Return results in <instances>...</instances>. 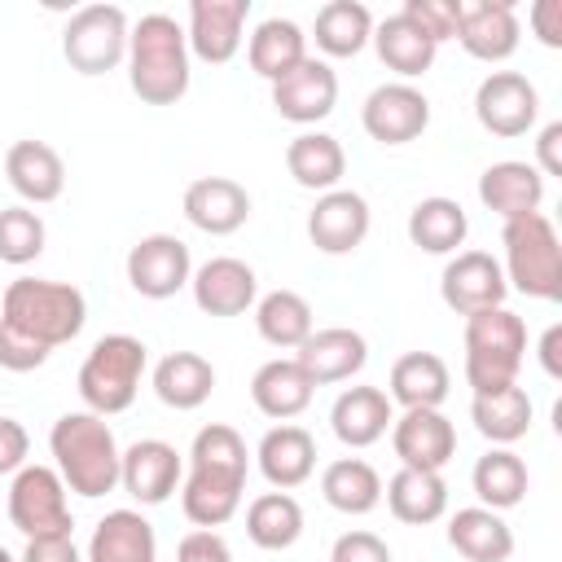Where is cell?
<instances>
[{
  "mask_svg": "<svg viewBox=\"0 0 562 562\" xmlns=\"http://www.w3.org/2000/svg\"><path fill=\"white\" fill-rule=\"evenodd\" d=\"M246 474H250L246 439L224 422L202 426L193 435V443H189V474L180 479L184 518L193 527H211V531L224 527L241 509Z\"/></svg>",
  "mask_w": 562,
  "mask_h": 562,
  "instance_id": "cell-1",
  "label": "cell"
},
{
  "mask_svg": "<svg viewBox=\"0 0 562 562\" xmlns=\"http://www.w3.org/2000/svg\"><path fill=\"white\" fill-rule=\"evenodd\" d=\"M48 452H53V470L61 474L66 492H75L83 501H97V496L119 487L123 448H119L105 417H97L88 408L61 413L48 430Z\"/></svg>",
  "mask_w": 562,
  "mask_h": 562,
  "instance_id": "cell-2",
  "label": "cell"
},
{
  "mask_svg": "<svg viewBox=\"0 0 562 562\" xmlns=\"http://www.w3.org/2000/svg\"><path fill=\"white\" fill-rule=\"evenodd\" d=\"M127 83L145 105H176L189 92V40L171 13H145L132 26Z\"/></svg>",
  "mask_w": 562,
  "mask_h": 562,
  "instance_id": "cell-3",
  "label": "cell"
},
{
  "mask_svg": "<svg viewBox=\"0 0 562 562\" xmlns=\"http://www.w3.org/2000/svg\"><path fill=\"white\" fill-rule=\"evenodd\" d=\"M88 321V299L70 281H44V277H18L0 294V325L26 334L40 347H61L79 338Z\"/></svg>",
  "mask_w": 562,
  "mask_h": 562,
  "instance_id": "cell-4",
  "label": "cell"
},
{
  "mask_svg": "<svg viewBox=\"0 0 562 562\" xmlns=\"http://www.w3.org/2000/svg\"><path fill=\"white\" fill-rule=\"evenodd\" d=\"M527 356V325L509 307L465 316V382L474 395H492L518 382Z\"/></svg>",
  "mask_w": 562,
  "mask_h": 562,
  "instance_id": "cell-5",
  "label": "cell"
},
{
  "mask_svg": "<svg viewBox=\"0 0 562 562\" xmlns=\"http://www.w3.org/2000/svg\"><path fill=\"white\" fill-rule=\"evenodd\" d=\"M145 364H149V351L140 338L132 334H105L92 342V351L83 356L79 364V400L88 413L97 417H114L123 408H132L136 391H140V378H145Z\"/></svg>",
  "mask_w": 562,
  "mask_h": 562,
  "instance_id": "cell-6",
  "label": "cell"
},
{
  "mask_svg": "<svg viewBox=\"0 0 562 562\" xmlns=\"http://www.w3.org/2000/svg\"><path fill=\"white\" fill-rule=\"evenodd\" d=\"M501 246H505V263H501L505 285L540 303L562 299V246L549 215L536 211V215L509 220L501 228Z\"/></svg>",
  "mask_w": 562,
  "mask_h": 562,
  "instance_id": "cell-7",
  "label": "cell"
},
{
  "mask_svg": "<svg viewBox=\"0 0 562 562\" xmlns=\"http://www.w3.org/2000/svg\"><path fill=\"white\" fill-rule=\"evenodd\" d=\"M127 35L132 22L119 4H83L70 13L61 31V57L79 75H110L114 66L127 61Z\"/></svg>",
  "mask_w": 562,
  "mask_h": 562,
  "instance_id": "cell-8",
  "label": "cell"
},
{
  "mask_svg": "<svg viewBox=\"0 0 562 562\" xmlns=\"http://www.w3.org/2000/svg\"><path fill=\"white\" fill-rule=\"evenodd\" d=\"M9 522L35 540V536H70L75 518H70V501H66V483L53 465H22L9 483Z\"/></svg>",
  "mask_w": 562,
  "mask_h": 562,
  "instance_id": "cell-9",
  "label": "cell"
},
{
  "mask_svg": "<svg viewBox=\"0 0 562 562\" xmlns=\"http://www.w3.org/2000/svg\"><path fill=\"white\" fill-rule=\"evenodd\" d=\"M536 114H540V92L518 70H492L474 88V119L492 136H505V140L509 136H527L536 127Z\"/></svg>",
  "mask_w": 562,
  "mask_h": 562,
  "instance_id": "cell-10",
  "label": "cell"
},
{
  "mask_svg": "<svg viewBox=\"0 0 562 562\" xmlns=\"http://www.w3.org/2000/svg\"><path fill=\"white\" fill-rule=\"evenodd\" d=\"M360 123L378 145H408L430 127V101L413 83H378L360 105Z\"/></svg>",
  "mask_w": 562,
  "mask_h": 562,
  "instance_id": "cell-11",
  "label": "cell"
},
{
  "mask_svg": "<svg viewBox=\"0 0 562 562\" xmlns=\"http://www.w3.org/2000/svg\"><path fill=\"white\" fill-rule=\"evenodd\" d=\"M189 277H193V255L171 233H149L127 250V281L140 299L162 303V299L180 294L189 285Z\"/></svg>",
  "mask_w": 562,
  "mask_h": 562,
  "instance_id": "cell-12",
  "label": "cell"
},
{
  "mask_svg": "<svg viewBox=\"0 0 562 562\" xmlns=\"http://www.w3.org/2000/svg\"><path fill=\"white\" fill-rule=\"evenodd\" d=\"M505 272L501 259H492L487 250H457L443 272H439V299L457 312V316H474L487 307H505Z\"/></svg>",
  "mask_w": 562,
  "mask_h": 562,
  "instance_id": "cell-13",
  "label": "cell"
},
{
  "mask_svg": "<svg viewBox=\"0 0 562 562\" xmlns=\"http://www.w3.org/2000/svg\"><path fill=\"white\" fill-rule=\"evenodd\" d=\"M338 105V75L325 57H303L285 79L272 83V110L285 119V123H299V127H312L321 119H329Z\"/></svg>",
  "mask_w": 562,
  "mask_h": 562,
  "instance_id": "cell-14",
  "label": "cell"
},
{
  "mask_svg": "<svg viewBox=\"0 0 562 562\" xmlns=\"http://www.w3.org/2000/svg\"><path fill=\"white\" fill-rule=\"evenodd\" d=\"M391 448L404 470H443L457 457V430L443 408H404L391 422Z\"/></svg>",
  "mask_w": 562,
  "mask_h": 562,
  "instance_id": "cell-15",
  "label": "cell"
},
{
  "mask_svg": "<svg viewBox=\"0 0 562 562\" xmlns=\"http://www.w3.org/2000/svg\"><path fill=\"white\" fill-rule=\"evenodd\" d=\"M250 18V0H193L189 4V57L206 66H224L241 48V31Z\"/></svg>",
  "mask_w": 562,
  "mask_h": 562,
  "instance_id": "cell-16",
  "label": "cell"
},
{
  "mask_svg": "<svg viewBox=\"0 0 562 562\" xmlns=\"http://www.w3.org/2000/svg\"><path fill=\"white\" fill-rule=\"evenodd\" d=\"M369 202L356 189H329L316 198V206L307 211V237L321 255H351L364 246L369 237Z\"/></svg>",
  "mask_w": 562,
  "mask_h": 562,
  "instance_id": "cell-17",
  "label": "cell"
},
{
  "mask_svg": "<svg viewBox=\"0 0 562 562\" xmlns=\"http://www.w3.org/2000/svg\"><path fill=\"white\" fill-rule=\"evenodd\" d=\"M184 479V457L167 439H136L123 448L119 461V487L140 505H162Z\"/></svg>",
  "mask_w": 562,
  "mask_h": 562,
  "instance_id": "cell-18",
  "label": "cell"
},
{
  "mask_svg": "<svg viewBox=\"0 0 562 562\" xmlns=\"http://www.w3.org/2000/svg\"><path fill=\"white\" fill-rule=\"evenodd\" d=\"M189 290H193L198 312H206V316H241L259 299V277H255V268L246 259L215 255V259L193 268Z\"/></svg>",
  "mask_w": 562,
  "mask_h": 562,
  "instance_id": "cell-19",
  "label": "cell"
},
{
  "mask_svg": "<svg viewBox=\"0 0 562 562\" xmlns=\"http://www.w3.org/2000/svg\"><path fill=\"white\" fill-rule=\"evenodd\" d=\"M518 40H522V26L509 0H461L457 44L474 61H505L514 57Z\"/></svg>",
  "mask_w": 562,
  "mask_h": 562,
  "instance_id": "cell-20",
  "label": "cell"
},
{
  "mask_svg": "<svg viewBox=\"0 0 562 562\" xmlns=\"http://www.w3.org/2000/svg\"><path fill=\"white\" fill-rule=\"evenodd\" d=\"M184 220L198 233L228 237L250 220V193L233 176H198L184 189Z\"/></svg>",
  "mask_w": 562,
  "mask_h": 562,
  "instance_id": "cell-21",
  "label": "cell"
},
{
  "mask_svg": "<svg viewBox=\"0 0 562 562\" xmlns=\"http://www.w3.org/2000/svg\"><path fill=\"white\" fill-rule=\"evenodd\" d=\"M299 369L307 373L312 386H329V382H347L351 373L364 369L369 360V342L360 329L347 325H329V329H312L307 342L294 351Z\"/></svg>",
  "mask_w": 562,
  "mask_h": 562,
  "instance_id": "cell-22",
  "label": "cell"
},
{
  "mask_svg": "<svg viewBox=\"0 0 562 562\" xmlns=\"http://www.w3.org/2000/svg\"><path fill=\"white\" fill-rule=\"evenodd\" d=\"M4 176L9 189L31 206L57 202L66 189V162L48 140H13L4 154Z\"/></svg>",
  "mask_w": 562,
  "mask_h": 562,
  "instance_id": "cell-23",
  "label": "cell"
},
{
  "mask_svg": "<svg viewBox=\"0 0 562 562\" xmlns=\"http://www.w3.org/2000/svg\"><path fill=\"white\" fill-rule=\"evenodd\" d=\"M479 202L492 215H501L505 224L509 220H522V215H536L540 202H544V176L531 162H518V158L492 162L479 176Z\"/></svg>",
  "mask_w": 562,
  "mask_h": 562,
  "instance_id": "cell-24",
  "label": "cell"
},
{
  "mask_svg": "<svg viewBox=\"0 0 562 562\" xmlns=\"http://www.w3.org/2000/svg\"><path fill=\"white\" fill-rule=\"evenodd\" d=\"M395 422V404L382 386H347L329 408V430L342 448H369L378 443Z\"/></svg>",
  "mask_w": 562,
  "mask_h": 562,
  "instance_id": "cell-25",
  "label": "cell"
},
{
  "mask_svg": "<svg viewBox=\"0 0 562 562\" xmlns=\"http://www.w3.org/2000/svg\"><path fill=\"white\" fill-rule=\"evenodd\" d=\"M255 461H259V474L268 479L272 492H290V487L312 479V470H316V439L303 426L281 422V426H272L259 439Z\"/></svg>",
  "mask_w": 562,
  "mask_h": 562,
  "instance_id": "cell-26",
  "label": "cell"
},
{
  "mask_svg": "<svg viewBox=\"0 0 562 562\" xmlns=\"http://www.w3.org/2000/svg\"><path fill=\"white\" fill-rule=\"evenodd\" d=\"M83 562H158L154 522L140 509H110L92 527Z\"/></svg>",
  "mask_w": 562,
  "mask_h": 562,
  "instance_id": "cell-27",
  "label": "cell"
},
{
  "mask_svg": "<svg viewBox=\"0 0 562 562\" xmlns=\"http://www.w3.org/2000/svg\"><path fill=\"white\" fill-rule=\"evenodd\" d=\"M386 386H391L386 400L400 408H439L448 400L452 373H448L443 356H435V351H404L391 364Z\"/></svg>",
  "mask_w": 562,
  "mask_h": 562,
  "instance_id": "cell-28",
  "label": "cell"
},
{
  "mask_svg": "<svg viewBox=\"0 0 562 562\" xmlns=\"http://www.w3.org/2000/svg\"><path fill=\"white\" fill-rule=\"evenodd\" d=\"M211 391H215V364L198 351H171L154 364V395L176 413L202 408Z\"/></svg>",
  "mask_w": 562,
  "mask_h": 562,
  "instance_id": "cell-29",
  "label": "cell"
},
{
  "mask_svg": "<svg viewBox=\"0 0 562 562\" xmlns=\"http://www.w3.org/2000/svg\"><path fill=\"white\" fill-rule=\"evenodd\" d=\"M382 496H386V509H391L400 522H408V527H430V522H439L443 509H448V483H443V474H435V470H404V465H400V470L386 479Z\"/></svg>",
  "mask_w": 562,
  "mask_h": 562,
  "instance_id": "cell-30",
  "label": "cell"
},
{
  "mask_svg": "<svg viewBox=\"0 0 562 562\" xmlns=\"http://www.w3.org/2000/svg\"><path fill=\"white\" fill-rule=\"evenodd\" d=\"M448 544L465 558V562H509L514 553V531L496 509L483 505H465L448 518Z\"/></svg>",
  "mask_w": 562,
  "mask_h": 562,
  "instance_id": "cell-31",
  "label": "cell"
},
{
  "mask_svg": "<svg viewBox=\"0 0 562 562\" xmlns=\"http://www.w3.org/2000/svg\"><path fill=\"white\" fill-rule=\"evenodd\" d=\"M285 171L294 176L299 189L329 193L347 176V154H342L338 136H329V132H299L285 145Z\"/></svg>",
  "mask_w": 562,
  "mask_h": 562,
  "instance_id": "cell-32",
  "label": "cell"
},
{
  "mask_svg": "<svg viewBox=\"0 0 562 562\" xmlns=\"http://www.w3.org/2000/svg\"><path fill=\"white\" fill-rule=\"evenodd\" d=\"M312 382H307V373L299 369V360H268V364H259L255 369V378H250V400H255V408L263 413V417H272V422H290V417H299L307 404H312Z\"/></svg>",
  "mask_w": 562,
  "mask_h": 562,
  "instance_id": "cell-33",
  "label": "cell"
},
{
  "mask_svg": "<svg viewBox=\"0 0 562 562\" xmlns=\"http://www.w3.org/2000/svg\"><path fill=\"white\" fill-rule=\"evenodd\" d=\"M303 57H307V35H303V26L290 22V18H263V22L255 26L250 44H246L250 70H255L259 79H268V83L285 79Z\"/></svg>",
  "mask_w": 562,
  "mask_h": 562,
  "instance_id": "cell-34",
  "label": "cell"
},
{
  "mask_svg": "<svg viewBox=\"0 0 562 562\" xmlns=\"http://www.w3.org/2000/svg\"><path fill=\"white\" fill-rule=\"evenodd\" d=\"M321 496L338 514H373L382 501V474L364 457H338L321 470Z\"/></svg>",
  "mask_w": 562,
  "mask_h": 562,
  "instance_id": "cell-35",
  "label": "cell"
},
{
  "mask_svg": "<svg viewBox=\"0 0 562 562\" xmlns=\"http://www.w3.org/2000/svg\"><path fill=\"white\" fill-rule=\"evenodd\" d=\"M470 233V215L461 211L457 198H422L408 211V241L426 255H457V246H465Z\"/></svg>",
  "mask_w": 562,
  "mask_h": 562,
  "instance_id": "cell-36",
  "label": "cell"
},
{
  "mask_svg": "<svg viewBox=\"0 0 562 562\" xmlns=\"http://www.w3.org/2000/svg\"><path fill=\"white\" fill-rule=\"evenodd\" d=\"M470 422L492 448H509L531 430V395L518 382L505 386V391H492V395H474L470 400Z\"/></svg>",
  "mask_w": 562,
  "mask_h": 562,
  "instance_id": "cell-37",
  "label": "cell"
},
{
  "mask_svg": "<svg viewBox=\"0 0 562 562\" xmlns=\"http://www.w3.org/2000/svg\"><path fill=\"white\" fill-rule=\"evenodd\" d=\"M373 48H378V61L400 75V83L426 75L435 66V53H439V44H430L404 13H391L386 22L373 26Z\"/></svg>",
  "mask_w": 562,
  "mask_h": 562,
  "instance_id": "cell-38",
  "label": "cell"
},
{
  "mask_svg": "<svg viewBox=\"0 0 562 562\" xmlns=\"http://www.w3.org/2000/svg\"><path fill=\"white\" fill-rule=\"evenodd\" d=\"M470 483H474V496H479V505L483 509H514V505H522V496H527V461L514 452V448H487L479 461H474V470H470Z\"/></svg>",
  "mask_w": 562,
  "mask_h": 562,
  "instance_id": "cell-39",
  "label": "cell"
},
{
  "mask_svg": "<svg viewBox=\"0 0 562 562\" xmlns=\"http://www.w3.org/2000/svg\"><path fill=\"white\" fill-rule=\"evenodd\" d=\"M255 329L277 351H299L312 334V303L294 290H268L255 299Z\"/></svg>",
  "mask_w": 562,
  "mask_h": 562,
  "instance_id": "cell-40",
  "label": "cell"
},
{
  "mask_svg": "<svg viewBox=\"0 0 562 562\" xmlns=\"http://www.w3.org/2000/svg\"><path fill=\"white\" fill-rule=\"evenodd\" d=\"M246 536L250 544L281 553L303 536V505L290 492H263L246 505Z\"/></svg>",
  "mask_w": 562,
  "mask_h": 562,
  "instance_id": "cell-41",
  "label": "cell"
},
{
  "mask_svg": "<svg viewBox=\"0 0 562 562\" xmlns=\"http://www.w3.org/2000/svg\"><path fill=\"white\" fill-rule=\"evenodd\" d=\"M312 40L325 57H356L373 40V13L360 0H329L316 13Z\"/></svg>",
  "mask_w": 562,
  "mask_h": 562,
  "instance_id": "cell-42",
  "label": "cell"
},
{
  "mask_svg": "<svg viewBox=\"0 0 562 562\" xmlns=\"http://www.w3.org/2000/svg\"><path fill=\"white\" fill-rule=\"evenodd\" d=\"M44 241H48V228L40 220V211L31 206H4L0 211V263H35L44 255Z\"/></svg>",
  "mask_w": 562,
  "mask_h": 562,
  "instance_id": "cell-43",
  "label": "cell"
},
{
  "mask_svg": "<svg viewBox=\"0 0 562 562\" xmlns=\"http://www.w3.org/2000/svg\"><path fill=\"white\" fill-rule=\"evenodd\" d=\"M400 13H404L430 44L457 40V26H461V0H404Z\"/></svg>",
  "mask_w": 562,
  "mask_h": 562,
  "instance_id": "cell-44",
  "label": "cell"
},
{
  "mask_svg": "<svg viewBox=\"0 0 562 562\" xmlns=\"http://www.w3.org/2000/svg\"><path fill=\"white\" fill-rule=\"evenodd\" d=\"M48 356H53L48 347H40V342H31L26 334L0 325V369H9V373H31V369H40Z\"/></svg>",
  "mask_w": 562,
  "mask_h": 562,
  "instance_id": "cell-45",
  "label": "cell"
},
{
  "mask_svg": "<svg viewBox=\"0 0 562 562\" xmlns=\"http://www.w3.org/2000/svg\"><path fill=\"white\" fill-rule=\"evenodd\" d=\"M329 562H391V544L373 531H342L329 549Z\"/></svg>",
  "mask_w": 562,
  "mask_h": 562,
  "instance_id": "cell-46",
  "label": "cell"
},
{
  "mask_svg": "<svg viewBox=\"0 0 562 562\" xmlns=\"http://www.w3.org/2000/svg\"><path fill=\"white\" fill-rule=\"evenodd\" d=\"M176 562H233V549L220 531L211 527H193L189 536H180L176 544Z\"/></svg>",
  "mask_w": 562,
  "mask_h": 562,
  "instance_id": "cell-47",
  "label": "cell"
},
{
  "mask_svg": "<svg viewBox=\"0 0 562 562\" xmlns=\"http://www.w3.org/2000/svg\"><path fill=\"white\" fill-rule=\"evenodd\" d=\"M31 457V435L18 417H0V474H18Z\"/></svg>",
  "mask_w": 562,
  "mask_h": 562,
  "instance_id": "cell-48",
  "label": "cell"
},
{
  "mask_svg": "<svg viewBox=\"0 0 562 562\" xmlns=\"http://www.w3.org/2000/svg\"><path fill=\"white\" fill-rule=\"evenodd\" d=\"M18 562H83V553L70 536H35V540H26Z\"/></svg>",
  "mask_w": 562,
  "mask_h": 562,
  "instance_id": "cell-49",
  "label": "cell"
},
{
  "mask_svg": "<svg viewBox=\"0 0 562 562\" xmlns=\"http://www.w3.org/2000/svg\"><path fill=\"white\" fill-rule=\"evenodd\" d=\"M527 22L544 48H562V0H536Z\"/></svg>",
  "mask_w": 562,
  "mask_h": 562,
  "instance_id": "cell-50",
  "label": "cell"
},
{
  "mask_svg": "<svg viewBox=\"0 0 562 562\" xmlns=\"http://www.w3.org/2000/svg\"><path fill=\"white\" fill-rule=\"evenodd\" d=\"M540 176H562V123H544L536 136V162Z\"/></svg>",
  "mask_w": 562,
  "mask_h": 562,
  "instance_id": "cell-51",
  "label": "cell"
},
{
  "mask_svg": "<svg viewBox=\"0 0 562 562\" xmlns=\"http://www.w3.org/2000/svg\"><path fill=\"white\" fill-rule=\"evenodd\" d=\"M558 347H562V325H549V329H544V338H540V369H544L549 378H562Z\"/></svg>",
  "mask_w": 562,
  "mask_h": 562,
  "instance_id": "cell-52",
  "label": "cell"
}]
</instances>
